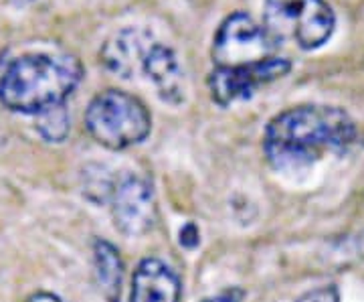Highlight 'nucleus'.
Here are the masks:
<instances>
[{"instance_id": "1", "label": "nucleus", "mask_w": 364, "mask_h": 302, "mask_svg": "<svg viewBox=\"0 0 364 302\" xmlns=\"http://www.w3.org/2000/svg\"><path fill=\"white\" fill-rule=\"evenodd\" d=\"M354 120L336 105H296L269 120L263 152L279 172H298L356 140Z\"/></svg>"}, {"instance_id": "2", "label": "nucleus", "mask_w": 364, "mask_h": 302, "mask_svg": "<svg viewBox=\"0 0 364 302\" xmlns=\"http://www.w3.org/2000/svg\"><path fill=\"white\" fill-rule=\"evenodd\" d=\"M83 78V66L67 53H28L0 78V104L18 114H37L65 104Z\"/></svg>"}, {"instance_id": "3", "label": "nucleus", "mask_w": 364, "mask_h": 302, "mask_svg": "<svg viewBox=\"0 0 364 302\" xmlns=\"http://www.w3.org/2000/svg\"><path fill=\"white\" fill-rule=\"evenodd\" d=\"M85 128L107 150H126L148 138L152 116L142 100L122 90L97 93L85 110Z\"/></svg>"}, {"instance_id": "4", "label": "nucleus", "mask_w": 364, "mask_h": 302, "mask_svg": "<svg viewBox=\"0 0 364 302\" xmlns=\"http://www.w3.org/2000/svg\"><path fill=\"white\" fill-rule=\"evenodd\" d=\"M263 26L277 45L294 43L314 51L334 35L336 14L326 0H265Z\"/></svg>"}, {"instance_id": "5", "label": "nucleus", "mask_w": 364, "mask_h": 302, "mask_svg": "<svg viewBox=\"0 0 364 302\" xmlns=\"http://www.w3.org/2000/svg\"><path fill=\"white\" fill-rule=\"evenodd\" d=\"M277 47L265 26L257 25L249 14L233 13L217 28L210 55L217 67H237L269 59Z\"/></svg>"}, {"instance_id": "6", "label": "nucleus", "mask_w": 364, "mask_h": 302, "mask_svg": "<svg viewBox=\"0 0 364 302\" xmlns=\"http://www.w3.org/2000/svg\"><path fill=\"white\" fill-rule=\"evenodd\" d=\"M291 71V61L286 57L273 55L257 63L237 67H215L207 78L208 92L215 104L227 105L249 100L263 85L282 79Z\"/></svg>"}, {"instance_id": "7", "label": "nucleus", "mask_w": 364, "mask_h": 302, "mask_svg": "<svg viewBox=\"0 0 364 302\" xmlns=\"http://www.w3.org/2000/svg\"><path fill=\"white\" fill-rule=\"evenodd\" d=\"M112 213L116 227L128 237L148 234L156 224V199L144 177L126 175L114 184Z\"/></svg>"}, {"instance_id": "8", "label": "nucleus", "mask_w": 364, "mask_h": 302, "mask_svg": "<svg viewBox=\"0 0 364 302\" xmlns=\"http://www.w3.org/2000/svg\"><path fill=\"white\" fill-rule=\"evenodd\" d=\"M154 41L156 39L150 31H144L140 26H126L117 31L112 39H107L100 51V59L107 71L122 79H132L138 69H142L144 57Z\"/></svg>"}, {"instance_id": "9", "label": "nucleus", "mask_w": 364, "mask_h": 302, "mask_svg": "<svg viewBox=\"0 0 364 302\" xmlns=\"http://www.w3.org/2000/svg\"><path fill=\"white\" fill-rule=\"evenodd\" d=\"M142 71L154 83L162 102L170 105H181L184 102V73L176 53L168 45L154 41L144 57Z\"/></svg>"}, {"instance_id": "10", "label": "nucleus", "mask_w": 364, "mask_h": 302, "mask_svg": "<svg viewBox=\"0 0 364 302\" xmlns=\"http://www.w3.org/2000/svg\"><path fill=\"white\" fill-rule=\"evenodd\" d=\"M181 278L168 264L146 258L132 278L130 302H181Z\"/></svg>"}, {"instance_id": "11", "label": "nucleus", "mask_w": 364, "mask_h": 302, "mask_svg": "<svg viewBox=\"0 0 364 302\" xmlns=\"http://www.w3.org/2000/svg\"><path fill=\"white\" fill-rule=\"evenodd\" d=\"M93 268L95 280L107 302H119L124 282V262L119 251L105 239L93 241Z\"/></svg>"}, {"instance_id": "12", "label": "nucleus", "mask_w": 364, "mask_h": 302, "mask_svg": "<svg viewBox=\"0 0 364 302\" xmlns=\"http://www.w3.org/2000/svg\"><path fill=\"white\" fill-rule=\"evenodd\" d=\"M39 128L41 136L49 142H63L69 134V116H67L65 105H57L47 112L39 114Z\"/></svg>"}, {"instance_id": "13", "label": "nucleus", "mask_w": 364, "mask_h": 302, "mask_svg": "<svg viewBox=\"0 0 364 302\" xmlns=\"http://www.w3.org/2000/svg\"><path fill=\"white\" fill-rule=\"evenodd\" d=\"M296 302H340V294L336 286H320L301 294Z\"/></svg>"}, {"instance_id": "14", "label": "nucleus", "mask_w": 364, "mask_h": 302, "mask_svg": "<svg viewBox=\"0 0 364 302\" xmlns=\"http://www.w3.org/2000/svg\"><path fill=\"white\" fill-rule=\"evenodd\" d=\"M200 236H198V229L195 224H186L181 229V246H184L186 250H193L198 246Z\"/></svg>"}, {"instance_id": "15", "label": "nucleus", "mask_w": 364, "mask_h": 302, "mask_svg": "<svg viewBox=\"0 0 364 302\" xmlns=\"http://www.w3.org/2000/svg\"><path fill=\"white\" fill-rule=\"evenodd\" d=\"M243 290L241 288H229L217 294V296H210V298H205L203 302H243Z\"/></svg>"}, {"instance_id": "16", "label": "nucleus", "mask_w": 364, "mask_h": 302, "mask_svg": "<svg viewBox=\"0 0 364 302\" xmlns=\"http://www.w3.org/2000/svg\"><path fill=\"white\" fill-rule=\"evenodd\" d=\"M25 302H61V301H59V296H55V294H51V292H37V294L28 296Z\"/></svg>"}]
</instances>
